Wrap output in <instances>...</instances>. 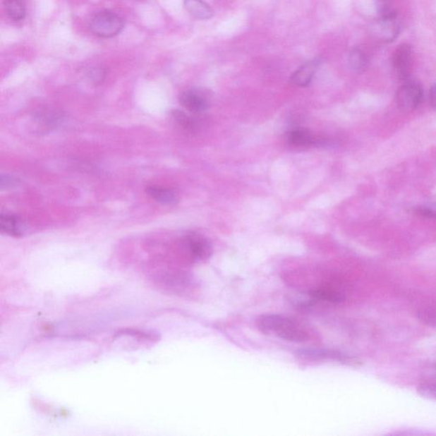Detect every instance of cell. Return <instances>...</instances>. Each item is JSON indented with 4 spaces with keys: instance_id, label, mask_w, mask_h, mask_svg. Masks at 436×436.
Wrapping results in <instances>:
<instances>
[{
    "instance_id": "cell-1",
    "label": "cell",
    "mask_w": 436,
    "mask_h": 436,
    "mask_svg": "<svg viewBox=\"0 0 436 436\" xmlns=\"http://www.w3.org/2000/svg\"><path fill=\"white\" fill-rule=\"evenodd\" d=\"M147 279L156 289L185 297L195 289V279L183 271L155 268L147 272Z\"/></svg>"
},
{
    "instance_id": "cell-2",
    "label": "cell",
    "mask_w": 436,
    "mask_h": 436,
    "mask_svg": "<svg viewBox=\"0 0 436 436\" xmlns=\"http://www.w3.org/2000/svg\"><path fill=\"white\" fill-rule=\"evenodd\" d=\"M258 327L266 334H274L289 342L302 343L308 339V332L301 325L281 315L260 316Z\"/></svg>"
},
{
    "instance_id": "cell-3",
    "label": "cell",
    "mask_w": 436,
    "mask_h": 436,
    "mask_svg": "<svg viewBox=\"0 0 436 436\" xmlns=\"http://www.w3.org/2000/svg\"><path fill=\"white\" fill-rule=\"evenodd\" d=\"M124 28V19L111 11L97 12L90 19L89 24L90 32L102 39L114 38L121 34Z\"/></svg>"
},
{
    "instance_id": "cell-4",
    "label": "cell",
    "mask_w": 436,
    "mask_h": 436,
    "mask_svg": "<svg viewBox=\"0 0 436 436\" xmlns=\"http://www.w3.org/2000/svg\"><path fill=\"white\" fill-rule=\"evenodd\" d=\"M298 357L308 361H334L349 367H360L361 361L357 357L349 355V353L337 351V349L324 348H308L303 349L296 353Z\"/></svg>"
},
{
    "instance_id": "cell-5",
    "label": "cell",
    "mask_w": 436,
    "mask_h": 436,
    "mask_svg": "<svg viewBox=\"0 0 436 436\" xmlns=\"http://www.w3.org/2000/svg\"><path fill=\"white\" fill-rule=\"evenodd\" d=\"M423 98V90L420 83L415 80H406L398 89L396 101L398 108L410 112L418 108Z\"/></svg>"
},
{
    "instance_id": "cell-6",
    "label": "cell",
    "mask_w": 436,
    "mask_h": 436,
    "mask_svg": "<svg viewBox=\"0 0 436 436\" xmlns=\"http://www.w3.org/2000/svg\"><path fill=\"white\" fill-rule=\"evenodd\" d=\"M413 59L411 44L403 43L398 45L392 56V67L398 80L404 82L410 79L413 70Z\"/></svg>"
},
{
    "instance_id": "cell-7",
    "label": "cell",
    "mask_w": 436,
    "mask_h": 436,
    "mask_svg": "<svg viewBox=\"0 0 436 436\" xmlns=\"http://www.w3.org/2000/svg\"><path fill=\"white\" fill-rule=\"evenodd\" d=\"M373 35L381 42L390 43L396 40L401 32V23L398 14L377 18L372 28Z\"/></svg>"
},
{
    "instance_id": "cell-8",
    "label": "cell",
    "mask_w": 436,
    "mask_h": 436,
    "mask_svg": "<svg viewBox=\"0 0 436 436\" xmlns=\"http://www.w3.org/2000/svg\"><path fill=\"white\" fill-rule=\"evenodd\" d=\"M189 257L195 262H205L211 258L212 246L208 238L200 234H189L184 240Z\"/></svg>"
},
{
    "instance_id": "cell-9",
    "label": "cell",
    "mask_w": 436,
    "mask_h": 436,
    "mask_svg": "<svg viewBox=\"0 0 436 436\" xmlns=\"http://www.w3.org/2000/svg\"><path fill=\"white\" fill-rule=\"evenodd\" d=\"M180 104L191 113H203L208 109L209 97L207 93L199 90H188L181 94Z\"/></svg>"
},
{
    "instance_id": "cell-10",
    "label": "cell",
    "mask_w": 436,
    "mask_h": 436,
    "mask_svg": "<svg viewBox=\"0 0 436 436\" xmlns=\"http://www.w3.org/2000/svg\"><path fill=\"white\" fill-rule=\"evenodd\" d=\"M320 63L319 60L306 61L293 73L291 77V83L298 87H305L310 85L318 71Z\"/></svg>"
},
{
    "instance_id": "cell-11",
    "label": "cell",
    "mask_w": 436,
    "mask_h": 436,
    "mask_svg": "<svg viewBox=\"0 0 436 436\" xmlns=\"http://www.w3.org/2000/svg\"><path fill=\"white\" fill-rule=\"evenodd\" d=\"M0 229L3 234L12 237L23 236L25 226L18 216L11 213H2L0 216Z\"/></svg>"
},
{
    "instance_id": "cell-12",
    "label": "cell",
    "mask_w": 436,
    "mask_h": 436,
    "mask_svg": "<svg viewBox=\"0 0 436 436\" xmlns=\"http://www.w3.org/2000/svg\"><path fill=\"white\" fill-rule=\"evenodd\" d=\"M183 6L196 19L209 20L214 16L212 8L205 0H183Z\"/></svg>"
},
{
    "instance_id": "cell-13",
    "label": "cell",
    "mask_w": 436,
    "mask_h": 436,
    "mask_svg": "<svg viewBox=\"0 0 436 436\" xmlns=\"http://www.w3.org/2000/svg\"><path fill=\"white\" fill-rule=\"evenodd\" d=\"M147 193L158 203L166 205L178 203V195L174 189L159 186L147 188Z\"/></svg>"
},
{
    "instance_id": "cell-14",
    "label": "cell",
    "mask_w": 436,
    "mask_h": 436,
    "mask_svg": "<svg viewBox=\"0 0 436 436\" xmlns=\"http://www.w3.org/2000/svg\"><path fill=\"white\" fill-rule=\"evenodd\" d=\"M286 141L294 147H308L315 145L318 140L310 131L298 128L291 130L286 134Z\"/></svg>"
},
{
    "instance_id": "cell-15",
    "label": "cell",
    "mask_w": 436,
    "mask_h": 436,
    "mask_svg": "<svg viewBox=\"0 0 436 436\" xmlns=\"http://www.w3.org/2000/svg\"><path fill=\"white\" fill-rule=\"evenodd\" d=\"M348 63L352 71L357 73H363L369 67V56L359 47L353 48L349 54Z\"/></svg>"
},
{
    "instance_id": "cell-16",
    "label": "cell",
    "mask_w": 436,
    "mask_h": 436,
    "mask_svg": "<svg viewBox=\"0 0 436 436\" xmlns=\"http://www.w3.org/2000/svg\"><path fill=\"white\" fill-rule=\"evenodd\" d=\"M313 298L317 300L319 302H327L334 304L342 303L345 301V296L340 293V291L332 288H319V289H314L308 291Z\"/></svg>"
},
{
    "instance_id": "cell-17",
    "label": "cell",
    "mask_w": 436,
    "mask_h": 436,
    "mask_svg": "<svg viewBox=\"0 0 436 436\" xmlns=\"http://www.w3.org/2000/svg\"><path fill=\"white\" fill-rule=\"evenodd\" d=\"M3 6L8 18L15 22L26 18L27 11L23 0H3Z\"/></svg>"
},
{
    "instance_id": "cell-18",
    "label": "cell",
    "mask_w": 436,
    "mask_h": 436,
    "mask_svg": "<svg viewBox=\"0 0 436 436\" xmlns=\"http://www.w3.org/2000/svg\"><path fill=\"white\" fill-rule=\"evenodd\" d=\"M376 7L378 18H386L397 15L394 9L392 0H376Z\"/></svg>"
},
{
    "instance_id": "cell-19",
    "label": "cell",
    "mask_w": 436,
    "mask_h": 436,
    "mask_svg": "<svg viewBox=\"0 0 436 436\" xmlns=\"http://www.w3.org/2000/svg\"><path fill=\"white\" fill-rule=\"evenodd\" d=\"M172 117L178 124L187 130H192L195 127V122L193 119L189 117L187 114L181 110H174L171 112Z\"/></svg>"
},
{
    "instance_id": "cell-20",
    "label": "cell",
    "mask_w": 436,
    "mask_h": 436,
    "mask_svg": "<svg viewBox=\"0 0 436 436\" xmlns=\"http://www.w3.org/2000/svg\"><path fill=\"white\" fill-rule=\"evenodd\" d=\"M418 319L428 327L436 328V310L423 308L418 312Z\"/></svg>"
},
{
    "instance_id": "cell-21",
    "label": "cell",
    "mask_w": 436,
    "mask_h": 436,
    "mask_svg": "<svg viewBox=\"0 0 436 436\" xmlns=\"http://www.w3.org/2000/svg\"><path fill=\"white\" fill-rule=\"evenodd\" d=\"M418 392L421 396L436 401V382H425L418 387Z\"/></svg>"
},
{
    "instance_id": "cell-22",
    "label": "cell",
    "mask_w": 436,
    "mask_h": 436,
    "mask_svg": "<svg viewBox=\"0 0 436 436\" xmlns=\"http://www.w3.org/2000/svg\"><path fill=\"white\" fill-rule=\"evenodd\" d=\"M417 216L436 220V204L423 205L413 209Z\"/></svg>"
},
{
    "instance_id": "cell-23",
    "label": "cell",
    "mask_w": 436,
    "mask_h": 436,
    "mask_svg": "<svg viewBox=\"0 0 436 436\" xmlns=\"http://www.w3.org/2000/svg\"><path fill=\"white\" fill-rule=\"evenodd\" d=\"M104 76L105 73L102 68H94L90 75V79L96 82V83L104 80Z\"/></svg>"
},
{
    "instance_id": "cell-24",
    "label": "cell",
    "mask_w": 436,
    "mask_h": 436,
    "mask_svg": "<svg viewBox=\"0 0 436 436\" xmlns=\"http://www.w3.org/2000/svg\"><path fill=\"white\" fill-rule=\"evenodd\" d=\"M1 188H11L15 186L16 181L10 176H1Z\"/></svg>"
},
{
    "instance_id": "cell-25",
    "label": "cell",
    "mask_w": 436,
    "mask_h": 436,
    "mask_svg": "<svg viewBox=\"0 0 436 436\" xmlns=\"http://www.w3.org/2000/svg\"><path fill=\"white\" fill-rule=\"evenodd\" d=\"M429 99L431 109L436 112V83L432 85L430 87Z\"/></svg>"
},
{
    "instance_id": "cell-26",
    "label": "cell",
    "mask_w": 436,
    "mask_h": 436,
    "mask_svg": "<svg viewBox=\"0 0 436 436\" xmlns=\"http://www.w3.org/2000/svg\"><path fill=\"white\" fill-rule=\"evenodd\" d=\"M433 368V371H434L433 375L436 377V364H435L433 365V368Z\"/></svg>"
}]
</instances>
